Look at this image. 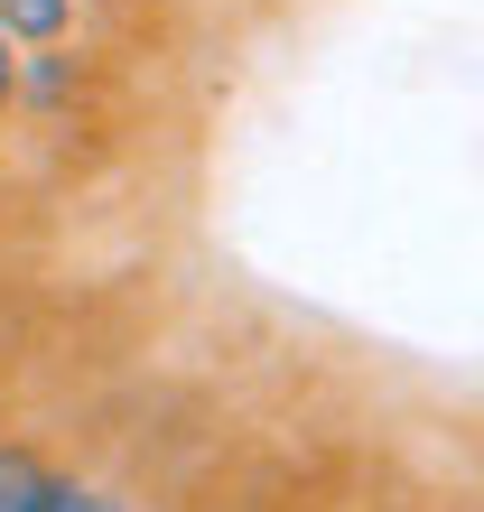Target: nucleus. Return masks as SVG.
Wrapping results in <instances>:
<instances>
[{
    "instance_id": "nucleus-5",
    "label": "nucleus",
    "mask_w": 484,
    "mask_h": 512,
    "mask_svg": "<svg viewBox=\"0 0 484 512\" xmlns=\"http://www.w3.org/2000/svg\"><path fill=\"white\" fill-rule=\"evenodd\" d=\"M10 103H19V47L0 38V112H10Z\"/></svg>"
},
{
    "instance_id": "nucleus-4",
    "label": "nucleus",
    "mask_w": 484,
    "mask_h": 512,
    "mask_svg": "<svg viewBox=\"0 0 484 512\" xmlns=\"http://www.w3.org/2000/svg\"><path fill=\"white\" fill-rule=\"evenodd\" d=\"M19 84H28L38 103H56V94H66V56H47V66H38V75H19Z\"/></svg>"
},
{
    "instance_id": "nucleus-1",
    "label": "nucleus",
    "mask_w": 484,
    "mask_h": 512,
    "mask_svg": "<svg viewBox=\"0 0 484 512\" xmlns=\"http://www.w3.org/2000/svg\"><path fill=\"white\" fill-rule=\"evenodd\" d=\"M66 19H75V0H0V38H10V47L66 38Z\"/></svg>"
},
{
    "instance_id": "nucleus-2",
    "label": "nucleus",
    "mask_w": 484,
    "mask_h": 512,
    "mask_svg": "<svg viewBox=\"0 0 484 512\" xmlns=\"http://www.w3.org/2000/svg\"><path fill=\"white\" fill-rule=\"evenodd\" d=\"M38 494H47V466L28 447H0V512H38Z\"/></svg>"
},
{
    "instance_id": "nucleus-3",
    "label": "nucleus",
    "mask_w": 484,
    "mask_h": 512,
    "mask_svg": "<svg viewBox=\"0 0 484 512\" xmlns=\"http://www.w3.org/2000/svg\"><path fill=\"white\" fill-rule=\"evenodd\" d=\"M38 512H121V503H112V494H94V485H56V475H47Z\"/></svg>"
}]
</instances>
